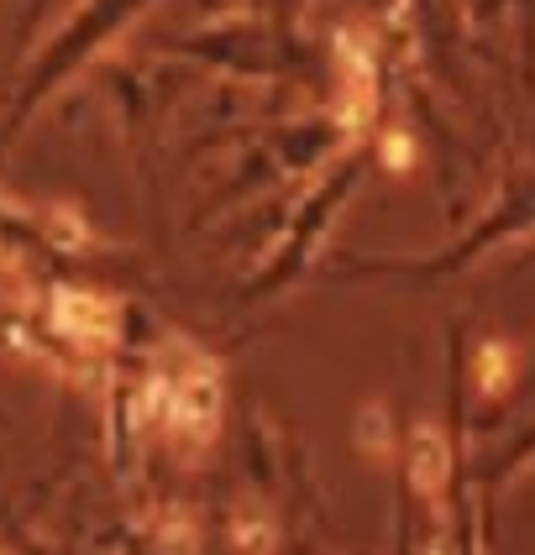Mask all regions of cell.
I'll return each instance as SVG.
<instances>
[{"label":"cell","mask_w":535,"mask_h":555,"mask_svg":"<svg viewBox=\"0 0 535 555\" xmlns=\"http://www.w3.org/2000/svg\"><path fill=\"white\" fill-rule=\"evenodd\" d=\"M59 325L74 336H111V305L94 299V294H59Z\"/></svg>","instance_id":"6da1fadb"}]
</instances>
